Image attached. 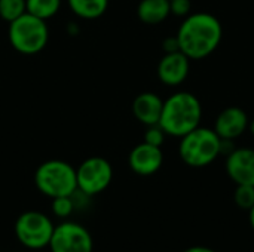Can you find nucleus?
Wrapping results in <instances>:
<instances>
[{"label":"nucleus","mask_w":254,"mask_h":252,"mask_svg":"<svg viewBox=\"0 0 254 252\" xmlns=\"http://www.w3.org/2000/svg\"><path fill=\"white\" fill-rule=\"evenodd\" d=\"M183 52L189 59H204L210 56L220 45L223 27L217 16L207 12L189 13L183 18L176 34Z\"/></svg>","instance_id":"obj_1"},{"label":"nucleus","mask_w":254,"mask_h":252,"mask_svg":"<svg viewBox=\"0 0 254 252\" xmlns=\"http://www.w3.org/2000/svg\"><path fill=\"white\" fill-rule=\"evenodd\" d=\"M202 105L199 98L188 91L171 94L165 101L159 119V126L170 137L182 138L201 126Z\"/></svg>","instance_id":"obj_2"},{"label":"nucleus","mask_w":254,"mask_h":252,"mask_svg":"<svg viewBox=\"0 0 254 252\" xmlns=\"http://www.w3.org/2000/svg\"><path fill=\"white\" fill-rule=\"evenodd\" d=\"M220 143L214 129L198 126L180 138L179 156L190 168H205L220 156Z\"/></svg>","instance_id":"obj_3"},{"label":"nucleus","mask_w":254,"mask_h":252,"mask_svg":"<svg viewBox=\"0 0 254 252\" xmlns=\"http://www.w3.org/2000/svg\"><path fill=\"white\" fill-rule=\"evenodd\" d=\"M37 190L54 199L60 196H71L77 190L76 169L64 160L43 162L34 174Z\"/></svg>","instance_id":"obj_4"},{"label":"nucleus","mask_w":254,"mask_h":252,"mask_svg":"<svg viewBox=\"0 0 254 252\" xmlns=\"http://www.w3.org/2000/svg\"><path fill=\"white\" fill-rule=\"evenodd\" d=\"M49 30L43 19L25 12L18 19L9 22V42L22 55H36L45 49Z\"/></svg>","instance_id":"obj_5"},{"label":"nucleus","mask_w":254,"mask_h":252,"mask_svg":"<svg viewBox=\"0 0 254 252\" xmlns=\"http://www.w3.org/2000/svg\"><path fill=\"white\" fill-rule=\"evenodd\" d=\"M54 224L39 211H27L15 221V235L21 245L28 250H42L49 245Z\"/></svg>","instance_id":"obj_6"},{"label":"nucleus","mask_w":254,"mask_h":252,"mask_svg":"<svg viewBox=\"0 0 254 252\" xmlns=\"http://www.w3.org/2000/svg\"><path fill=\"white\" fill-rule=\"evenodd\" d=\"M77 190L86 196H94L104 192L113 180V168L104 157H89L76 169Z\"/></svg>","instance_id":"obj_7"},{"label":"nucleus","mask_w":254,"mask_h":252,"mask_svg":"<svg viewBox=\"0 0 254 252\" xmlns=\"http://www.w3.org/2000/svg\"><path fill=\"white\" fill-rule=\"evenodd\" d=\"M48 247L51 252H92L94 242L86 227L73 221H63L54 227Z\"/></svg>","instance_id":"obj_8"},{"label":"nucleus","mask_w":254,"mask_h":252,"mask_svg":"<svg viewBox=\"0 0 254 252\" xmlns=\"http://www.w3.org/2000/svg\"><path fill=\"white\" fill-rule=\"evenodd\" d=\"M128 163L129 168L141 177H149L156 174L162 163H164V153L161 150V147L147 144V143H141L137 144L128 157Z\"/></svg>","instance_id":"obj_9"},{"label":"nucleus","mask_w":254,"mask_h":252,"mask_svg":"<svg viewBox=\"0 0 254 252\" xmlns=\"http://www.w3.org/2000/svg\"><path fill=\"white\" fill-rule=\"evenodd\" d=\"M226 174L238 184L254 186V150L249 147H240L226 156Z\"/></svg>","instance_id":"obj_10"},{"label":"nucleus","mask_w":254,"mask_h":252,"mask_svg":"<svg viewBox=\"0 0 254 252\" xmlns=\"http://www.w3.org/2000/svg\"><path fill=\"white\" fill-rule=\"evenodd\" d=\"M190 59L183 52L165 53L158 64V77L167 86L182 85L189 74Z\"/></svg>","instance_id":"obj_11"},{"label":"nucleus","mask_w":254,"mask_h":252,"mask_svg":"<svg viewBox=\"0 0 254 252\" xmlns=\"http://www.w3.org/2000/svg\"><path fill=\"white\" fill-rule=\"evenodd\" d=\"M249 122L250 119L247 113L234 105L219 113L213 129L223 140H237L249 129Z\"/></svg>","instance_id":"obj_12"},{"label":"nucleus","mask_w":254,"mask_h":252,"mask_svg":"<svg viewBox=\"0 0 254 252\" xmlns=\"http://www.w3.org/2000/svg\"><path fill=\"white\" fill-rule=\"evenodd\" d=\"M164 107V100L155 92H141L135 97L132 102V113L135 119L146 125H158Z\"/></svg>","instance_id":"obj_13"},{"label":"nucleus","mask_w":254,"mask_h":252,"mask_svg":"<svg viewBox=\"0 0 254 252\" xmlns=\"http://www.w3.org/2000/svg\"><path fill=\"white\" fill-rule=\"evenodd\" d=\"M170 15V0H141L137 6V16L149 25L161 24Z\"/></svg>","instance_id":"obj_14"},{"label":"nucleus","mask_w":254,"mask_h":252,"mask_svg":"<svg viewBox=\"0 0 254 252\" xmlns=\"http://www.w3.org/2000/svg\"><path fill=\"white\" fill-rule=\"evenodd\" d=\"M71 12L82 19H97L109 7V0H67Z\"/></svg>","instance_id":"obj_15"},{"label":"nucleus","mask_w":254,"mask_h":252,"mask_svg":"<svg viewBox=\"0 0 254 252\" xmlns=\"http://www.w3.org/2000/svg\"><path fill=\"white\" fill-rule=\"evenodd\" d=\"M61 7V0H27V12L43 21L55 16Z\"/></svg>","instance_id":"obj_16"},{"label":"nucleus","mask_w":254,"mask_h":252,"mask_svg":"<svg viewBox=\"0 0 254 252\" xmlns=\"http://www.w3.org/2000/svg\"><path fill=\"white\" fill-rule=\"evenodd\" d=\"M27 12V0H0V18L12 22Z\"/></svg>","instance_id":"obj_17"},{"label":"nucleus","mask_w":254,"mask_h":252,"mask_svg":"<svg viewBox=\"0 0 254 252\" xmlns=\"http://www.w3.org/2000/svg\"><path fill=\"white\" fill-rule=\"evenodd\" d=\"M74 199H73V195L71 196H60V198H54L52 199V212L57 218H61V220H65L68 218L73 211H74Z\"/></svg>","instance_id":"obj_18"},{"label":"nucleus","mask_w":254,"mask_h":252,"mask_svg":"<svg viewBox=\"0 0 254 252\" xmlns=\"http://www.w3.org/2000/svg\"><path fill=\"white\" fill-rule=\"evenodd\" d=\"M234 201L240 209L249 211L254 205V186L238 184L234 193Z\"/></svg>","instance_id":"obj_19"},{"label":"nucleus","mask_w":254,"mask_h":252,"mask_svg":"<svg viewBox=\"0 0 254 252\" xmlns=\"http://www.w3.org/2000/svg\"><path fill=\"white\" fill-rule=\"evenodd\" d=\"M165 137H167V134L164 132V129L159 125H152V126H147V129H146L144 143L156 146V147H162Z\"/></svg>","instance_id":"obj_20"},{"label":"nucleus","mask_w":254,"mask_h":252,"mask_svg":"<svg viewBox=\"0 0 254 252\" xmlns=\"http://www.w3.org/2000/svg\"><path fill=\"white\" fill-rule=\"evenodd\" d=\"M170 10L174 16L186 18L192 10V3L190 0H170Z\"/></svg>","instance_id":"obj_21"},{"label":"nucleus","mask_w":254,"mask_h":252,"mask_svg":"<svg viewBox=\"0 0 254 252\" xmlns=\"http://www.w3.org/2000/svg\"><path fill=\"white\" fill-rule=\"evenodd\" d=\"M162 49L165 53H171V52H179L180 50V46H179V40L176 36H171V37H167L164 39L162 42Z\"/></svg>","instance_id":"obj_22"},{"label":"nucleus","mask_w":254,"mask_h":252,"mask_svg":"<svg viewBox=\"0 0 254 252\" xmlns=\"http://www.w3.org/2000/svg\"><path fill=\"white\" fill-rule=\"evenodd\" d=\"M182 252H216L213 248H208V247H204V245H193V247H189L186 248L185 251Z\"/></svg>","instance_id":"obj_23"},{"label":"nucleus","mask_w":254,"mask_h":252,"mask_svg":"<svg viewBox=\"0 0 254 252\" xmlns=\"http://www.w3.org/2000/svg\"><path fill=\"white\" fill-rule=\"evenodd\" d=\"M249 223H250V226H252L254 232V205L249 209Z\"/></svg>","instance_id":"obj_24"},{"label":"nucleus","mask_w":254,"mask_h":252,"mask_svg":"<svg viewBox=\"0 0 254 252\" xmlns=\"http://www.w3.org/2000/svg\"><path fill=\"white\" fill-rule=\"evenodd\" d=\"M249 131H250V134L254 137V119L249 122Z\"/></svg>","instance_id":"obj_25"}]
</instances>
